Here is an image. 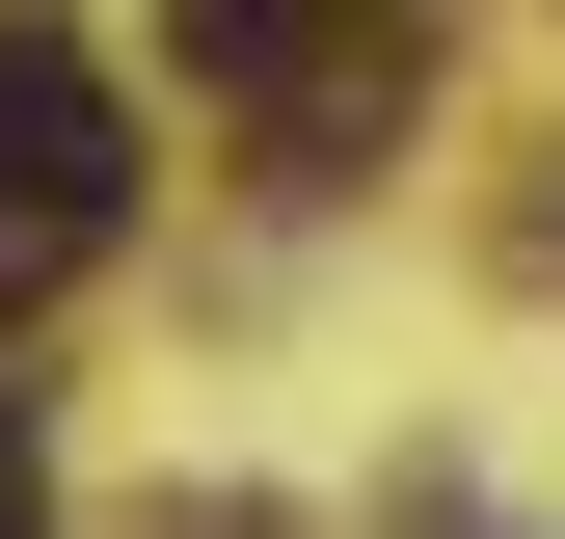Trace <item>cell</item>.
Returning a JSON list of instances; mask_svg holds the SVG:
<instances>
[{
  "label": "cell",
  "mask_w": 565,
  "mask_h": 539,
  "mask_svg": "<svg viewBox=\"0 0 565 539\" xmlns=\"http://www.w3.org/2000/svg\"><path fill=\"white\" fill-rule=\"evenodd\" d=\"M512 243H539V270H565V189H539V216H512Z\"/></svg>",
  "instance_id": "cell-3"
},
{
  "label": "cell",
  "mask_w": 565,
  "mask_h": 539,
  "mask_svg": "<svg viewBox=\"0 0 565 539\" xmlns=\"http://www.w3.org/2000/svg\"><path fill=\"white\" fill-rule=\"evenodd\" d=\"M108 243H135V108L54 28H0V324H28L54 270H108Z\"/></svg>",
  "instance_id": "cell-1"
},
{
  "label": "cell",
  "mask_w": 565,
  "mask_h": 539,
  "mask_svg": "<svg viewBox=\"0 0 565 539\" xmlns=\"http://www.w3.org/2000/svg\"><path fill=\"white\" fill-rule=\"evenodd\" d=\"M0 539H54V432H28V378H0Z\"/></svg>",
  "instance_id": "cell-2"
}]
</instances>
